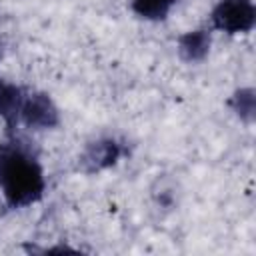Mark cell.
Here are the masks:
<instances>
[{"instance_id": "6da1fadb", "label": "cell", "mask_w": 256, "mask_h": 256, "mask_svg": "<svg viewBox=\"0 0 256 256\" xmlns=\"http://www.w3.org/2000/svg\"><path fill=\"white\" fill-rule=\"evenodd\" d=\"M0 188L12 208L38 202L44 194V174L38 160L20 144H0Z\"/></svg>"}, {"instance_id": "7a4b0ae2", "label": "cell", "mask_w": 256, "mask_h": 256, "mask_svg": "<svg viewBox=\"0 0 256 256\" xmlns=\"http://www.w3.org/2000/svg\"><path fill=\"white\" fill-rule=\"evenodd\" d=\"M256 22L252 0H220L212 10V26L228 34L250 32Z\"/></svg>"}, {"instance_id": "3957f363", "label": "cell", "mask_w": 256, "mask_h": 256, "mask_svg": "<svg viewBox=\"0 0 256 256\" xmlns=\"http://www.w3.org/2000/svg\"><path fill=\"white\" fill-rule=\"evenodd\" d=\"M20 120L28 128H54L60 122V116H58V108L54 106L48 94L32 92L22 100Z\"/></svg>"}, {"instance_id": "277c9868", "label": "cell", "mask_w": 256, "mask_h": 256, "mask_svg": "<svg viewBox=\"0 0 256 256\" xmlns=\"http://www.w3.org/2000/svg\"><path fill=\"white\" fill-rule=\"evenodd\" d=\"M120 156H122V146L116 140L106 138V140L92 142L86 148V152L82 156V164H84L86 172H98V170L112 166Z\"/></svg>"}, {"instance_id": "5b68a950", "label": "cell", "mask_w": 256, "mask_h": 256, "mask_svg": "<svg viewBox=\"0 0 256 256\" xmlns=\"http://www.w3.org/2000/svg\"><path fill=\"white\" fill-rule=\"evenodd\" d=\"M178 46H180V54L184 60L188 62H198L208 54L210 48V34L206 30H194V32H186L178 38Z\"/></svg>"}, {"instance_id": "8992f818", "label": "cell", "mask_w": 256, "mask_h": 256, "mask_svg": "<svg viewBox=\"0 0 256 256\" xmlns=\"http://www.w3.org/2000/svg\"><path fill=\"white\" fill-rule=\"evenodd\" d=\"M22 100H24L22 88H18L14 84H2L0 82V116L6 120L8 128H12L20 120Z\"/></svg>"}, {"instance_id": "52a82bcc", "label": "cell", "mask_w": 256, "mask_h": 256, "mask_svg": "<svg viewBox=\"0 0 256 256\" xmlns=\"http://www.w3.org/2000/svg\"><path fill=\"white\" fill-rule=\"evenodd\" d=\"M178 0H132V10L146 20H164Z\"/></svg>"}, {"instance_id": "ba28073f", "label": "cell", "mask_w": 256, "mask_h": 256, "mask_svg": "<svg viewBox=\"0 0 256 256\" xmlns=\"http://www.w3.org/2000/svg\"><path fill=\"white\" fill-rule=\"evenodd\" d=\"M230 104L234 106V110H236L244 120H252V116H254V90H252V88L238 90V92L234 94V98L230 100Z\"/></svg>"}]
</instances>
